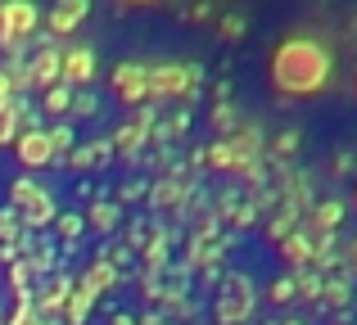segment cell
I'll return each mask as SVG.
<instances>
[{"instance_id":"cell-1","label":"cell","mask_w":357,"mask_h":325,"mask_svg":"<svg viewBox=\"0 0 357 325\" xmlns=\"http://www.w3.org/2000/svg\"><path fill=\"white\" fill-rule=\"evenodd\" d=\"M331 81V50L317 36H285L271 50V86L280 95H317Z\"/></svg>"},{"instance_id":"cell-2","label":"cell","mask_w":357,"mask_h":325,"mask_svg":"<svg viewBox=\"0 0 357 325\" xmlns=\"http://www.w3.org/2000/svg\"><path fill=\"white\" fill-rule=\"evenodd\" d=\"M195 86H199V68L195 63H154V68H145V100L149 104L181 100Z\"/></svg>"},{"instance_id":"cell-3","label":"cell","mask_w":357,"mask_h":325,"mask_svg":"<svg viewBox=\"0 0 357 325\" xmlns=\"http://www.w3.org/2000/svg\"><path fill=\"white\" fill-rule=\"evenodd\" d=\"M249 312H253V280L244 271H231L222 280L218 303H213V317H218V325H244Z\"/></svg>"},{"instance_id":"cell-4","label":"cell","mask_w":357,"mask_h":325,"mask_svg":"<svg viewBox=\"0 0 357 325\" xmlns=\"http://www.w3.org/2000/svg\"><path fill=\"white\" fill-rule=\"evenodd\" d=\"M41 23V9L32 0H0V50L14 54Z\"/></svg>"},{"instance_id":"cell-5","label":"cell","mask_w":357,"mask_h":325,"mask_svg":"<svg viewBox=\"0 0 357 325\" xmlns=\"http://www.w3.org/2000/svg\"><path fill=\"white\" fill-rule=\"evenodd\" d=\"M73 285H77V280H73L63 267H54V271L45 276L41 290H32V308H36V317H45V321H63V308H68Z\"/></svg>"},{"instance_id":"cell-6","label":"cell","mask_w":357,"mask_h":325,"mask_svg":"<svg viewBox=\"0 0 357 325\" xmlns=\"http://www.w3.org/2000/svg\"><path fill=\"white\" fill-rule=\"evenodd\" d=\"M154 113H158V109L149 104V100H145V104H136V118L109 136V141H114V154H122V159H136L140 145L149 141V132H154Z\"/></svg>"},{"instance_id":"cell-7","label":"cell","mask_w":357,"mask_h":325,"mask_svg":"<svg viewBox=\"0 0 357 325\" xmlns=\"http://www.w3.org/2000/svg\"><path fill=\"white\" fill-rule=\"evenodd\" d=\"M14 154L23 163V172H36V167H50L54 163V150H50V136L41 127H23L14 141Z\"/></svg>"},{"instance_id":"cell-8","label":"cell","mask_w":357,"mask_h":325,"mask_svg":"<svg viewBox=\"0 0 357 325\" xmlns=\"http://www.w3.org/2000/svg\"><path fill=\"white\" fill-rule=\"evenodd\" d=\"M91 14V0H54V9L45 14V32L50 36H68L82 27V18Z\"/></svg>"},{"instance_id":"cell-9","label":"cell","mask_w":357,"mask_h":325,"mask_svg":"<svg viewBox=\"0 0 357 325\" xmlns=\"http://www.w3.org/2000/svg\"><path fill=\"white\" fill-rule=\"evenodd\" d=\"M59 81H63V86H91V81H96V54H91L86 45H73V50H63Z\"/></svg>"},{"instance_id":"cell-10","label":"cell","mask_w":357,"mask_h":325,"mask_svg":"<svg viewBox=\"0 0 357 325\" xmlns=\"http://www.w3.org/2000/svg\"><path fill=\"white\" fill-rule=\"evenodd\" d=\"M114 90H118V100L122 104H145V68H140V63H118L114 68Z\"/></svg>"},{"instance_id":"cell-11","label":"cell","mask_w":357,"mask_h":325,"mask_svg":"<svg viewBox=\"0 0 357 325\" xmlns=\"http://www.w3.org/2000/svg\"><path fill=\"white\" fill-rule=\"evenodd\" d=\"M59 68H63V50H54V45H41V50L27 59V72H32V86H54L59 81Z\"/></svg>"},{"instance_id":"cell-12","label":"cell","mask_w":357,"mask_h":325,"mask_svg":"<svg viewBox=\"0 0 357 325\" xmlns=\"http://www.w3.org/2000/svg\"><path fill=\"white\" fill-rule=\"evenodd\" d=\"M54 212H59V203H54L45 190H36L32 199H27L23 208H18V217H23V230H50Z\"/></svg>"},{"instance_id":"cell-13","label":"cell","mask_w":357,"mask_h":325,"mask_svg":"<svg viewBox=\"0 0 357 325\" xmlns=\"http://www.w3.org/2000/svg\"><path fill=\"white\" fill-rule=\"evenodd\" d=\"M118 280H122V271H118V267H114V262H109V257H105V253H100V257H96V262H91V267H86V276H82V280H77V285H82V290H91V294H96V299H100V294H105V290H114V285H118Z\"/></svg>"},{"instance_id":"cell-14","label":"cell","mask_w":357,"mask_h":325,"mask_svg":"<svg viewBox=\"0 0 357 325\" xmlns=\"http://www.w3.org/2000/svg\"><path fill=\"white\" fill-rule=\"evenodd\" d=\"M82 221H86L91 230H100V235H114L118 221H122V208H118L114 199H96L86 212H82Z\"/></svg>"},{"instance_id":"cell-15","label":"cell","mask_w":357,"mask_h":325,"mask_svg":"<svg viewBox=\"0 0 357 325\" xmlns=\"http://www.w3.org/2000/svg\"><path fill=\"white\" fill-rule=\"evenodd\" d=\"M280 257H285L289 267H307L312 262V235H307V230H289V235L280 239Z\"/></svg>"},{"instance_id":"cell-16","label":"cell","mask_w":357,"mask_h":325,"mask_svg":"<svg viewBox=\"0 0 357 325\" xmlns=\"http://www.w3.org/2000/svg\"><path fill=\"white\" fill-rule=\"evenodd\" d=\"M307 221L317 226V235H326V230H335L344 221V203L340 199H321V203H312L307 208Z\"/></svg>"},{"instance_id":"cell-17","label":"cell","mask_w":357,"mask_h":325,"mask_svg":"<svg viewBox=\"0 0 357 325\" xmlns=\"http://www.w3.org/2000/svg\"><path fill=\"white\" fill-rule=\"evenodd\" d=\"M294 226H298V203L285 199L276 212H271V221H267V239H271V244H280V239H285Z\"/></svg>"},{"instance_id":"cell-18","label":"cell","mask_w":357,"mask_h":325,"mask_svg":"<svg viewBox=\"0 0 357 325\" xmlns=\"http://www.w3.org/2000/svg\"><path fill=\"white\" fill-rule=\"evenodd\" d=\"M23 132V104L18 100H0V145H14Z\"/></svg>"},{"instance_id":"cell-19","label":"cell","mask_w":357,"mask_h":325,"mask_svg":"<svg viewBox=\"0 0 357 325\" xmlns=\"http://www.w3.org/2000/svg\"><path fill=\"white\" fill-rule=\"evenodd\" d=\"M91 308H96V294H91V290H82V285H73L68 308H63V321H68V325H86Z\"/></svg>"},{"instance_id":"cell-20","label":"cell","mask_w":357,"mask_h":325,"mask_svg":"<svg viewBox=\"0 0 357 325\" xmlns=\"http://www.w3.org/2000/svg\"><path fill=\"white\" fill-rule=\"evenodd\" d=\"M9 77V90H14V100L23 95V90H32V72H27V59H18V54H9V63H0Z\"/></svg>"},{"instance_id":"cell-21","label":"cell","mask_w":357,"mask_h":325,"mask_svg":"<svg viewBox=\"0 0 357 325\" xmlns=\"http://www.w3.org/2000/svg\"><path fill=\"white\" fill-rule=\"evenodd\" d=\"M68 104H73V86H63V81L45 86V104H41V113H50V118H63V113H68Z\"/></svg>"},{"instance_id":"cell-22","label":"cell","mask_w":357,"mask_h":325,"mask_svg":"<svg viewBox=\"0 0 357 325\" xmlns=\"http://www.w3.org/2000/svg\"><path fill=\"white\" fill-rule=\"evenodd\" d=\"M204 159H208V167H218V172H231V167H236V145H231V136H218Z\"/></svg>"},{"instance_id":"cell-23","label":"cell","mask_w":357,"mask_h":325,"mask_svg":"<svg viewBox=\"0 0 357 325\" xmlns=\"http://www.w3.org/2000/svg\"><path fill=\"white\" fill-rule=\"evenodd\" d=\"M50 230L63 239V244H73V239L86 230V221H82V212H54V221H50Z\"/></svg>"},{"instance_id":"cell-24","label":"cell","mask_w":357,"mask_h":325,"mask_svg":"<svg viewBox=\"0 0 357 325\" xmlns=\"http://www.w3.org/2000/svg\"><path fill=\"white\" fill-rule=\"evenodd\" d=\"M9 294H14V303L32 299V271H27L23 257H18V262H9Z\"/></svg>"},{"instance_id":"cell-25","label":"cell","mask_w":357,"mask_h":325,"mask_svg":"<svg viewBox=\"0 0 357 325\" xmlns=\"http://www.w3.org/2000/svg\"><path fill=\"white\" fill-rule=\"evenodd\" d=\"M321 299H326V308H344V303L353 299V290H349V271H340L335 280H321Z\"/></svg>"},{"instance_id":"cell-26","label":"cell","mask_w":357,"mask_h":325,"mask_svg":"<svg viewBox=\"0 0 357 325\" xmlns=\"http://www.w3.org/2000/svg\"><path fill=\"white\" fill-rule=\"evenodd\" d=\"M45 136H50L54 163H59V159H68V150L77 145V136H73V127H68V122H54V127H45Z\"/></svg>"},{"instance_id":"cell-27","label":"cell","mask_w":357,"mask_h":325,"mask_svg":"<svg viewBox=\"0 0 357 325\" xmlns=\"http://www.w3.org/2000/svg\"><path fill=\"white\" fill-rule=\"evenodd\" d=\"M294 290L303 294V299H321V271H307V267H294Z\"/></svg>"},{"instance_id":"cell-28","label":"cell","mask_w":357,"mask_h":325,"mask_svg":"<svg viewBox=\"0 0 357 325\" xmlns=\"http://www.w3.org/2000/svg\"><path fill=\"white\" fill-rule=\"evenodd\" d=\"M23 235V217H18V208H0V244H9V239Z\"/></svg>"},{"instance_id":"cell-29","label":"cell","mask_w":357,"mask_h":325,"mask_svg":"<svg viewBox=\"0 0 357 325\" xmlns=\"http://www.w3.org/2000/svg\"><path fill=\"white\" fill-rule=\"evenodd\" d=\"M267 299H271V303H294V299H298V290H294V271H289V276H276V280L267 285Z\"/></svg>"},{"instance_id":"cell-30","label":"cell","mask_w":357,"mask_h":325,"mask_svg":"<svg viewBox=\"0 0 357 325\" xmlns=\"http://www.w3.org/2000/svg\"><path fill=\"white\" fill-rule=\"evenodd\" d=\"M100 113V100L91 90H73V104H68V118H96Z\"/></svg>"},{"instance_id":"cell-31","label":"cell","mask_w":357,"mask_h":325,"mask_svg":"<svg viewBox=\"0 0 357 325\" xmlns=\"http://www.w3.org/2000/svg\"><path fill=\"white\" fill-rule=\"evenodd\" d=\"M36 190H41V185H36V181H32V176H27V172H23V176H18V181H14V185H9V208H23V203H27V199H32V194H36Z\"/></svg>"},{"instance_id":"cell-32","label":"cell","mask_w":357,"mask_h":325,"mask_svg":"<svg viewBox=\"0 0 357 325\" xmlns=\"http://www.w3.org/2000/svg\"><path fill=\"white\" fill-rule=\"evenodd\" d=\"M213 127H218L222 136H231V132H236V109H231L227 100H218V109H213Z\"/></svg>"},{"instance_id":"cell-33","label":"cell","mask_w":357,"mask_h":325,"mask_svg":"<svg viewBox=\"0 0 357 325\" xmlns=\"http://www.w3.org/2000/svg\"><path fill=\"white\" fill-rule=\"evenodd\" d=\"M5 325H41V317H36V308H32V299L14 303V312H9V321H5Z\"/></svg>"},{"instance_id":"cell-34","label":"cell","mask_w":357,"mask_h":325,"mask_svg":"<svg viewBox=\"0 0 357 325\" xmlns=\"http://www.w3.org/2000/svg\"><path fill=\"white\" fill-rule=\"evenodd\" d=\"M176 194H181V185L167 176V181H158L154 185V208H167V203H176Z\"/></svg>"},{"instance_id":"cell-35","label":"cell","mask_w":357,"mask_h":325,"mask_svg":"<svg viewBox=\"0 0 357 325\" xmlns=\"http://www.w3.org/2000/svg\"><path fill=\"white\" fill-rule=\"evenodd\" d=\"M294 150H298V132H280L276 141H271V154H276V159H289Z\"/></svg>"},{"instance_id":"cell-36","label":"cell","mask_w":357,"mask_h":325,"mask_svg":"<svg viewBox=\"0 0 357 325\" xmlns=\"http://www.w3.org/2000/svg\"><path fill=\"white\" fill-rule=\"evenodd\" d=\"M63 163H68V167H96V154H91V145H73Z\"/></svg>"},{"instance_id":"cell-37","label":"cell","mask_w":357,"mask_h":325,"mask_svg":"<svg viewBox=\"0 0 357 325\" xmlns=\"http://www.w3.org/2000/svg\"><path fill=\"white\" fill-rule=\"evenodd\" d=\"M240 32H244V18L240 14H227V18H222V36H227V41H236Z\"/></svg>"},{"instance_id":"cell-38","label":"cell","mask_w":357,"mask_h":325,"mask_svg":"<svg viewBox=\"0 0 357 325\" xmlns=\"http://www.w3.org/2000/svg\"><path fill=\"white\" fill-rule=\"evenodd\" d=\"M91 154H96V163L105 167L109 159H114V141H91Z\"/></svg>"},{"instance_id":"cell-39","label":"cell","mask_w":357,"mask_h":325,"mask_svg":"<svg viewBox=\"0 0 357 325\" xmlns=\"http://www.w3.org/2000/svg\"><path fill=\"white\" fill-rule=\"evenodd\" d=\"M340 267H344L349 276H357V239H353V244H344V257H340Z\"/></svg>"},{"instance_id":"cell-40","label":"cell","mask_w":357,"mask_h":325,"mask_svg":"<svg viewBox=\"0 0 357 325\" xmlns=\"http://www.w3.org/2000/svg\"><path fill=\"white\" fill-rule=\"evenodd\" d=\"M18 257H23V248H18V239H9V244H0V262H18Z\"/></svg>"},{"instance_id":"cell-41","label":"cell","mask_w":357,"mask_h":325,"mask_svg":"<svg viewBox=\"0 0 357 325\" xmlns=\"http://www.w3.org/2000/svg\"><path fill=\"white\" fill-rule=\"evenodd\" d=\"M253 217H258V208H253V203H244V208H236V226H253Z\"/></svg>"},{"instance_id":"cell-42","label":"cell","mask_w":357,"mask_h":325,"mask_svg":"<svg viewBox=\"0 0 357 325\" xmlns=\"http://www.w3.org/2000/svg\"><path fill=\"white\" fill-rule=\"evenodd\" d=\"M145 190H149L145 181H127V185H122V199H140V194H145Z\"/></svg>"},{"instance_id":"cell-43","label":"cell","mask_w":357,"mask_h":325,"mask_svg":"<svg viewBox=\"0 0 357 325\" xmlns=\"http://www.w3.org/2000/svg\"><path fill=\"white\" fill-rule=\"evenodd\" d=\"M136 325H176L172 317H163V312H145V317H140Z\"/></svg>"},{"instance_id":"cell-44","label":"cell","mask_w":357,"mask_h":325,"mask_svg":"<svg viewBox=\"0 0 357 325\" xmlns=\"http://www.w3.org/2000/svg\"><path fill=\"white\" fill-rule=\"evenodd\" d=\"M127 244H131V248L145 244V226H140V221H136V226H127Z\"/></svg>"},{"instance_id":"cell-45","label":"cell","mask_w":357,"mask_h":325,"mask_svg":"<svg viewBox=\"0 0 357 325\" xmlns=\"http://www.w3.org/2000/svg\"><path fill=\"white\" fill-rule=\"evenodd\" d=\"M0 100H14V90H9V77H5V68H0Z\"/></svg>"},{"instance_id":"cell-46","label":"cell","mask_w":357,"mask_h":325,"mask_svg":"<svg viewBox=\"0 0 357 325\" xmlns=\"http://www.w3.org/2000/svg\"><path fill=\"white\" fill-rule=\"evenodd\" d=\"M114 325H136V321H131L127 312H118V317H114Z\"/></svg>"},{"instance_id":"cell-47","label":"cell","mask_w":357,"mask_h":325,"mask_svg":"<svg viewBox=\"0 0 357 325\" xmlns=\"http://www.w3.org/2000/svg\"><path fill=\"white\" fill-rule=\"evenodd\" d=\"M122 5H154V0H122Z\"/></svg>"},{"instance_id":"cell-48","label":"cell","mask_w":357,"mask_h":325,"mask_svg":"<svg viewBox=\"0 0 357 325\" xmlns=\"http://www.w3.org/2000/svg\"><path fill=\"white\" fill-rule=\"evenodd\" d=\"M271 325H303V321H271Z\"/></svg>"},{"instance_id":"cell-49","label":"cell","mask_w":357,"mask_h":325,"mask_svg":"<svg viewBox=\"0 0 357 325\" xmlns=\"http://www.w3.org/2000/svg\"><path fill=\"white\" fill-rule=\"evenodd\" d=\"M0 325H5V321H0Z\"/></svg>"}]
</instances>
